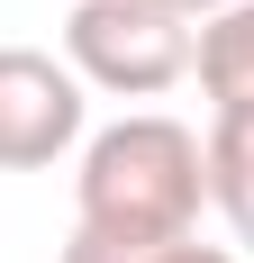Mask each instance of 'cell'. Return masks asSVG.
Segmentation results:
<instances>
[{
    "instance_id": "obj_1",
    "label": "cell",
    "mask_w": 254,
    "mask_h": 263,
    "mask_svg": "<svg viewBox=\"0 0 254 263\" xmlns=\"http://www.w3.org/2000/svg\"><path fill=\"white\" fill-rule=\"evenodd\" d=\"M209 209V163L200 136L164 118V109H127L100 136H82V173H73V227L100 245H173L200 236Z\"/></svg>"
},
{
    "instance_id": "obj_2",
    "label": "cell",
    "mask_w": 254,
    "mask_h": 263,
    "mask_svg": "<svg viewBox=\"0 0 254 263\" xmlns=\"http://www.w3.org/2000/svg\"><path fill=\"white\" fill-rule=\"evenodd\" d=\"M200 27L182 18L173 0H73L64 18V64L82 73V91L109 100H154L191 73Z\"/></svg>"
},
{
    "instance_id": "obj_3",
    "label": "cell",
    "mask_w": 254,
    "mask_h": 263,
    "mask_svg": "<svg viewBox=\"0 0 254 263\" xmlns=\"http://www.w3.org/2000/svg\"><path fill=\"white\" fill-rule=\"evenodd\" d=\"M82 73L37 46H0V173H46L55 155L82 145Z\"/></svg>"
},
{
    "instance_id": "obj_4",
    "label": "cell",
    "mask_w": 254,
    "mask_h": 263,
    "mask_svg": "<svg viewBox=\"0 0 254 263\" xmlns=\"http://www.w3.org/2000/svg\"><path fill=\"white\" fill-rule=\"evenodd\" d=\"M191 73H200V91H209V109H218V118L254 109V0H236V9H218V18H200Z\"/></svg>"
},
{
    "instance_id": "obj_5",
    "label": "cell",
    "mask_w": 254,
    "mask_h": 263,
    "mask_svg": "<svg viewBox=\"0 0 254 263\" xmlns=\"http://www.w3.org/2000/svg\"><path fill=\"white\" fill-rule=\"evenodd\" d=\"M200 163H209V209L227 218V236H236V245H254V109L209 118Z\"/></svg>"
},
{
    "instance_id": "obj_6",
    "label": "cell",
    "mask_w": 254,
    "mask_h": 263,
    "mask_svg": "<svg viewBox=\"0 0 254 263\" xmlns=\"http://www.w3.org/2000/svg\"><path fill=\"white\" fill-rule=\"evenodd\" d=\"M64 263H236V254H227V245H200V236H173V245H100V236L73 227Z\"/></svg>"
},
{
    "instance_id": "obj_7",
    "label": "cell",
    "mask_w": 254,
    "mask_h": 263,
    "mask_svg": "<svg viewBox=\"0 0 254 263\" xmlns=\"http://www.w3.org/2000/svg\"><path fill=\"white\" fill-rule=\"evenodd\" d=\"M182 18H218V9H236V0H173Z\"/></svg>"
}]
</instances>
